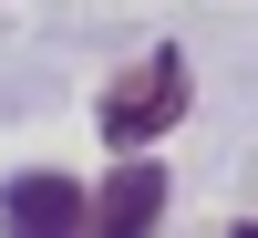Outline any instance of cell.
Listing matches in <instances>:
<instances>
[{
	"label": "cell",
	"mask_w": 258,
	"mask_h": 238,
	"mask_svg": "<svg viewBox=\"0 0 258 238\" xmlns=\"http://www.w3.org/2000/svg\"><path fill=\"white\" fill-rule=\"evenodd\" d=\"M227 238H258V218H248V228H227Z\"/></svg>",
	"instance_id": "cell-4"
},
{
	"label": "cell",
	"mask_w": 258,
	"mask_h": 238,
	"mask_svg": "<svg viewBox=\"0 0 258 238\" xmlns=\"http://www.w3.org/2000/svg\"><path fill=\"white\" fill-rule=\"evenodd\" d=\"M0 228L11 238H83V186L62 166H21L0 186Z\"/></svg>",
	"instance_id": "cell-3"
},
{
	"label": "cell",
	"mask_w": 258,
	"mask_h": 238,
	"mask_svg": "<svg viewBox=\"0 0 258 238\" xmlns=\"http://www.w3.org/2000/svg\"><path fill=\"white\" fill-rule=\"evenodd\" d=\"M165 197H176V186H165L155 156H114V176L83 197V238H155L165 228Z\"/></svg>",
	"instance_id": "cell-2"
},
{
	"label": "cell",
	"mask_w": 258,
	"mask_h": 238,
	"mask_svg": "<svg viewBox=\"0 0 258 238\" xmlns=\"http://www.w3.org/2000/svg\"><path fill=\"white\" fill-rule=\"evenodd\" d=\"M186 104H197V73H186V52H176V41H155L135 73H114V83H103L93 124H103V145H114V156H135V145L176 135V124H186Z\"/></svg>",
	"instance_id": "cell-1"
}]
</instances>
